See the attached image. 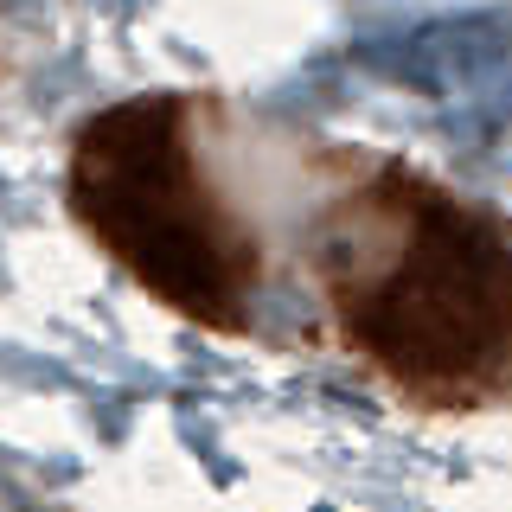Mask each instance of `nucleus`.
I'll list each match as a JSON object with an SVG mask.
<instances>
[{
	"label": "nucleus",
	"mask_w": 512,
	"mask_h": 512,
	"mask_svg": "<svg viewBox=\"0 0 512 512\" xmlns=\"http://www.w3.org/2000/svg\"><path fill=\"white\" fill-rule=\"evenodd\" d=\"M314 282L340 340L429 410H480L512 384V231L423 173H359L327 205Z\"/></svg>",
	"instance_id": "1"
},
{
	"label": "nucleus",
	"mask_w": 512,
	"mask_h": 512,
	"mask_svg": "<svg viewBox=\"0 0 512 512\" xmlns=\"http://www.w3.org/2000/svg\"><path fill=\"white\" fill-rule=\"evenodd\" d=\"M186 96L103 109L71 148V212L160 308L192 327L244 333L263 244L212 186Z\"/></svg>",
	"instance_id": "2"
}]
</instances>
